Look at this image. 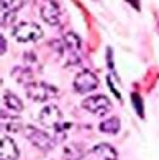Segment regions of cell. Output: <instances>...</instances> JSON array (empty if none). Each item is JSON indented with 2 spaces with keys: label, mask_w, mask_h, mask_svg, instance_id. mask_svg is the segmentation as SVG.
Returning <instances> with one entry per match:
<instances>
[{
  "label": "cell",
  "mask_w": 159,
  "mask_h": 160,
  "mask_svg": "<svg viewBox=\"0 0 159 160\" xmlns=\"http://www.w3.org/2000/svg\"><path fill=\"white\" fill-rule=\"evenodd\" d=\"M41 27L33 22H20L14 27L13 36L21 43H28V42H36L38 39L42 38Z\"/></svg>",
  "instance_id": "obj_1"
},
{
  "label": "cell",
  "mask_w": 159,
  "mask_h": 160,
  "mask_svg": "<svg viewBox=\"0 0 159 160\" xmlns=\"http://www.w3.org/2000/svg\"><path fill=\"white\" fill-rule=\"evenodd\" d=\"M27 96L31 100H35V102H46V100L52 99L57 95V88L53 87L50 84H46V82H35L27 85Z\"/></svg>",
  "instance_id": "obj_2"
},
{
  "label": "cell",
  "mask_w": 159,
  "mask_h": 160,
  "mask_svg": "<svg viewBox=\"0 0 159 160\" xmlns=\"http://www.w3.org/2000/svg\"><path fill=\"white\" fill-rule=\"evenodd\" d=\"M24 135H25V138L33 146L39 148V149H42V150H50L52 148L56 145L54 139L50 135L46 134L45 131L39 130V128L32 127V125L24 127Z\"/></svg>",
  "instance_id": "obj_3"
},
{
  "label": "cell",
  "mask_w": 159,
  "mask_h": 160,
  "mask_svg": "<svg viewBox=\"0 0 159 160\" xmlns=\"http://www.w3.org/2000/svg\"><path fill=\"white\" fill-rule=\"evenodd\" d=\"M81 106L95 116H105L110 109V100L105 95H92L85 98Z\"/></svg>",
  "instance_id": "obj_4"
},
{
  "label": "cell",
  "mask_w": 159,
  "mask_h": 160,
  "mask_svg": "<svg viewBox=\"0 0 159 160\" xmlns=\"http://www.w3.org/2000/svg\"><path fill=\"white\" fill-rule=\"evenodd\" d=\"M62 112L54 104H48L39 113V122L46 128H57L62 125Z\"/></svg>",
  "instance_id": "obj_5"
},
{
  "label": "cell",
  "mask_w": 159,
  "mask_h": 160,
  "mask_svg": "<svg viewBox=\"0 0 159 160\" xmlns=\"http://www.w3.org/2000/svg\"><path fill=\"white\" fill-rule=\"evenodd\" d=\"M99 81H98L96 75L90 70H82L78 72L74 78V89L78 93H88V92L94 91Z\"/></svg>",
  "instance_id": "obj_6"
},
{
  "label": "cell",
  "mask_w": 159,
  "mask_h": 160,
  "mask_svg": "<svg viewBox=\"0 0 159 160\" xmlns=\"http://www.w3.org/2000/svg\"><path fill=\"white\" fill-rule=\"evenodd\" d=\"M85 160H117V153L108 143H99L85 155Z\"/></svg>",
  "instance_id": "obj_7"
},
{
  "label": "cell",
  "mask_w": 159,
  "mask_h": 160,
  "mask_svg": "<svg viewBox=\"0 0 159 160\" xmlns=\"http://www.w3.org/2000/svg\"><path fill=\"white\" fill-rule=\"evenodd\" d=\"M41 17L49 25H57L60 20L59 6L54 2H46L41 7Z\"/></svg>",
  "instance_id": "obj_8"
},
{
  "label": "cell",
  "mask_w": 159,
  "mask_h": 160,
  "mask_svg": "<svg viewBox=\"0 0 159 160\" xmlns=\"http://www.w3.org/2000/svg\"><path fill=\"white\" fill-rule=\"evenodd\" d=\"M18 159V148L11 138H2V152H0V160H17Z\"/></svg>",
  "instance_id": "obj_9"
},
{
  "label": "cell",
  "mask_w": 159,
  "mask_h": 160,
  "mask_svg": "<svg viewBox=\"0 0 159 160\" xmlns=\"http://www.w3.org/2000/svg\"><path fill=\"white\" fill-rule=\"evenodd\" d=\"M3 99H4L6 106H7L10 110H13V112L20 113V112H23V110H24V103L21 102L20 98H18L17 95H14L13 92H10V91H4Z\"/></svg>",
  "instance_id": "obj_10"
},
{
  "label": "cell",
  "mask_w": 159,
  "mask_h": 160,
  "mask_svg": "<svg viewBox=\"0 0 159 160\" xmlns=\"http://www.w3.org/2000/svg\"><path fill=\"white\" fill-rule=\"evenodd\" d=\"M13 75L16 78V81L21 82V84H25V85H29L32 84V72L29 68L27 67H21V66H17L16 68L13 70Z\"/></svg>",
  "instance_id": "obj_11"
},
{
  "label": "cell",
  "mask_w": 159,
  "mask_h": 160,
  "mask_svg": "<svg viewBox=\"0 0 159 160\" xmlns=\"http://www.w3.org/2000/svg\"><path fill=\"white\" fill-rule=\"evenodd\" d=\"M99 130L105 134H116L119 130H120V121H119L117 117H110V118L105 120L99 124Z\"/></svg>",
  "instance_id": "obj_12"
},
{
  "label": "cell",
  "mask_w": 159,
  "mask_h": 160,
  "mask_svg": "<svg viewBox=\"0 0 159 160\" xmlns=\"http://www.w3.org/2000/svg\"><path fill=\"white\" fill-rule=\"evenodd\" d=\"M64 152H66V159L67 160H80V158L82 156L81 149H78L77 145H74V143H71V145L67 146Z\"/></svg>",
  "instance_id": "obj_13"
},
{
  "label": "cell",
  "mask_w": 159,
  "mask_h": 160,
  "mask_svg": "<svg viewBox=\"0 0 159 160\" xmlns=\"http://www.w3.org/2000/svg\"><path fill=\"white\" fill-rule=\"evenodd\" d=\"M4 52H6V39L2 35V50H0V54H4Z\"/></svg>",
  "instance_id": "obj_14"
}]
</instances>
